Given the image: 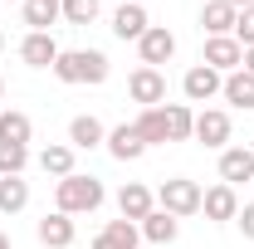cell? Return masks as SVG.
Instances as JSON below:
<instances>
[{
  "mask_svg": "<svg viewBox=\"0 0 254 249\" xmlns=\"http://www.w3.org/2000/svg\"><path fill=\"white\" fill-rule=\"evenodd\" d=\"M113 63L103 49H64L54 59V78L59 83H108Z\"/></svg>",
  "mask_w": 254,
  "mask_h": 249,
  "instance_id": "obj_1",
  "label": "cell"
},
{
  "mask_svg": "<svg viewBox=\"0 0 254 249\" xmlns=\"http://www.w3.org/2000/svg\"><path fill=\"white\" fill-rule=\"evenodd\" d=\"M103 181L98 176H83V171H73V176H64L59 186H54V205H59L64 215H88L103 205Z\"/></svg>",
  "mask_w": 254,
  "mask_h": 249,
  "instance_id": "obj_2",
  "label": "cell"
},
{
  "mask_svg": "<svg viewBox=\"0 0 254 249\" xmlns=\"http://www.w3.org/2000/svg\"><path fill=\"white\" fill-rule=\"evenodd\" d=\"M200 181H190V176H171V181H161V190H157V205L166 210V215H176V220H186V215H195L200 210Z\"/></svg>",
  "mask_w": 254,
  "mask_h": 249,
  "instance_id": "obj_3",
  "label": "cell"
},
{
  "mask_svg": "<svg viewBox=\"0 0 254 249\" xmlns=\"http://www.w3.org/2000/svg\"><path fill=\"white\" fill-rule=\"evenodd\" d=\"M200 63H210L215 73H235V68L245 63V49H240L235 34H205V54H200Z\"/></svg>",
  "mask_w": 254,
  "mask_h": 249,
  "instance_id": "obj_4",
  "label": "cell"
},
{
  "mask_svg": "<svg viewBox=\"0 0 254 249\" xmlns=\"http://www.w3.org/2000/svg\"><path fill=\"white\" fill-rule=\"evenodd\" d=\"M127 93H132V103H142V108H161V103H166V73L142 63V68L127 78Z\"/></svg>",
  "mask_w": 254,
  "mask_h": 249,
  "instance_id": "obj_5",
  "label": "cell"
},
{
  "mask_svg": "<svg viewBox=\"0 0 254 249\" xmlns=\"http://www.w3.org/2000/svg\"><path fill=\"white\" fill-rule=\"evenodd\" d=\"M190 137H195L200 147H220L225 152V142H230V113H225V108H200Z\"/></svg>",
  "mask_w": 254,
  "mask_h": 249,
  "instance_id": "obj_6",
  "label": "cell"
},
{
  "mask_svg": "<svg viewBox=\"0 0 254 249\" xmlns=\"http://www.w3.org/2000/svg\"><path fill=\"white\" fill-rule=\"evenodd\" d=\"M220 88H225V73H215L210 63H195V68H186V78H181V93L190 103H210Z\"/></svg>",
  "mask_w": 254,
  "mask_h": 249,
  "instance_id": "obj_7",
  "label": "cell"
},
{
  "mask_svg": "<svg viewBox=\"0 0 254 249\" xmlns=\"http://www.w3.org/2000/svg\"><path fill=\"white\" fill-rule=\"evenodd\" d=\"M137 54H142V63H147V68L171 63V54H176V34L166 30V25H152V30L137 39Z\"/></svg>",
  "mask_w": 254,
  "mask_h": 249,
  "instance_id": "obj_8",
  "label": "cell"
},
{
  "mask_svg": "<svg viewBox=\"0 0 254 249\" xmlns=\"http://www.w3.org/2000/svg\"><path fill=\"white\" fill-rule=\"evenodd\" d=\"M118 210H123V220H132V225H142V220L157 210V195L142 186V181H127L123 190H118Z\"/></svg>",
  "mask_w": 254,
  "mask_h": 249,
  "instance_id": "obj_9",
  "label": "cell"
},
{
  "mask_svg": "<svg viewBox=\"0 0 254 249\" xmlns=\"http://www.w3.org/2000/svg\"><path fill=\"white\" fill-rule=\"evenodd\" d=\"M200 210H205V220H215V225H225V220L240 215V195H235V186H210L205 195H200Z\"/></svg>",
  "mask_w": 254,
  "mask_h": 249,
  "instance_id": "obj_10",
  "label": "cell"
},
{
  "mask_svg": "<svg viewBox=\"0 0 254 249\" xmlns=\"http://www.w3.org/2000/svg\"><path fill=\"white\" fill-rule=\"evenodd\" d=\"M103 142H108V127L98 123L93 113H78V118L68 123V147H73V152H93Z\"/></svg>",
  "mask_w": 254,
  "mask_h": 249,
  "instance_id": "obj_11",
  "label": "cell"
},
{
  "mask_svg": "<svg viewBox=\"0 0 254 249\" xmlns=\"http://www.w3.org/2000/svg\"><path fill=\"white\" fill-rule=\"evenodd\" d=\"M34 235H39V245H49V249H68L78 230H73V215L54 210V215H44L39 225H34Z\"/></svg>",
  "mask_w": 254,
  "mask_h": 249,
  "instance_id": "obj_12",
  "label": "cell"
},
{
  "mask_svg": "<svg viewBox=\"0 0 254 249\" xmlns=\"http://www.w3.org/2000/svg\"><path fill=\"white\" fill-rule=\"evenodd\" d=\"M220 181H225V186L254 181V152H250V147H225V152H220Z\"/></svg>",
  "mask_w": 254,
  "mask_h": 249,
  "instance_id": "obj_13",
  "label": "cell"
},
{
  "mask_svg": "<svg viewBox=\"0 0 254 249\" xmlns=\"http://www.w3.org/2000/svg\"><path fill=\"white\" fill-rule=\"evenodd\" d=\"M59 54L64 49L54 44V34H25V39H20V59L30 63V68H54Z\"/></svg>",
  "mask_w": 254,
  "mask_h": 249,
  "instance_id": "obj_14",
  "label": "cell"
},
{
  "mask_svg": "<svg viewBox=\"0 0 254 249\" xmlns=\"http://www.w3.org/2000/svg\"><path fill=\"white\" fill-rule=\"evenodd\" d=\"M147 30H152V20H147V10H142V5H132V0H127V5H118V15H113V34H118L123 44H127V39L137 44Z\"/></svg>",
  "mask_w": 254,
  "mask_h": 249,
  "instance_id": "obj_15",
  "label": "cell"
},
{
  "mask_svg": "<svg viewBox=\"0 0 254 249\" xmlns=\"http://www.w3.org/2000/svg\"><path fill=\"white\" fill-rule=\"evenodd\" d=\"M137 240H142V230L132 220H108L93 235V249H137Z\"/></svg>",
  "mask_w": 254,
  "mask_h": 249,
  "instance_id": "obj_16",
  "label": "cell"
},
{
  "mask_svg": "<svg viewBox=\"0 0 254 249\" xmlns=\"http://www.w3.org/2000/svg\"><path fill=\"white\" fill-rule=\"evenodd\" d=\"M59 20H64L59 0H25V25H30V34H49Z\"/></svg>",
  "mask_w": 254,
  "mask_h": 249,
  "instance_id": "obj_17",
  "label": "cell"
},
{
  "mask_svg": "<svg viewBox=\"0 0 254 249\" xmlns=\"http://www.w3.org/2000/svg\"><path fill=\"white\" fill-rule=\"evenodd\" d=\"M137 137L147 142V147H166L171 142V127H166V108H142V118H137Z\"/></svg>",
  "mask_w": 254,
  "mask_h": 249,
  "instance_id": "obj_18",
  "label": "cell"
},
{
  "mask_svg": "<svg viewBox=\"0 0 254 249\" xmlns=\"http://www.w3.org/2000/svg\"><path fill=\"white\" fill-rule=\"evenodd\" d=\"M103 147H108V152L118 156V161H137V156L147 152V142H142V137H137V127H132V123H123V127H113V132H108V142H103Z\"/></svg>",
  "mask_w": 254,
  "mask_h": 249,
  "instance_id": "obj_19",
  "label": "cell"
},
{
  "mask_svg": "<svg viewBox=\"0 0 254 249\" xmlns=\"http://www.w3.org/2000/svg\"><path fill=\"white\" fill-rule=\"evenodd\" d=\"M235 5H225V0H205V10H200V30L205 34H235Z\"/></svg>",
  "mask_w": 254,
  "mask_h": 249,
  "instance_id": "obj_20",
  "label": "cell"
},
{
  "mask_svg": "<svg viewBox=\"0 0 254 249\" xmlns=\"http://www.w3.org/2000/svg\"><path fill=\"white\" fill-rule=\"evenodd\" d=\"M220 98L230 103V108H245V113H250V108H254V78L245 73V68L225 73V88H220Z\"/></svg>",
  "mask_w": 254,
  "mask_h": 249,
  "instance_id": "obj_21",
  "label": "cell"
},
{
  "mask_svg": "<svg viewBox=\"0 0 254 249\" xmlns=\"http://www.w3.org/2000/svg\"><path fill=\"white\" fill-rule=\"evenodd\" d=\"M30 137H34V123H30V113H20V108L0 113V142H15V147H30Z\"/></svg>",
  "mask_w": 254,
  "mask_h": 249,
  "instance_id": "obj_22",
  "label": "cell"
},
{
  "mask_svg": "<svg viewBox=\"0 0 254 249\" xmlns=\"http://www.w3.org/2000/svg\"><path fill=\"white\" fill-rule=\"evenodd\" d=\"M137 230H142V235H147L152 245H171V240L181 235V220H176V215H166V210H152V215L142 220Z\"/></svg>",
  "mask_w": 254,
  "mask_h": 249,
  "instance_id": "obj_23",
  "label": "cell"
},
{
  "mask_svg": "<svg viewBox=\"0 0 254 249\" xmlns=\"http://www.w3.org/2000/svg\"><path fill=\"white\" fill-rule=\"evenodd\" d=\"M30 205V181H20V176H0V210L5 215H20Z\"/></svg>",
  "mask_w": 254,
  "mask_h": 249,
  "instance_id": "obj_24",
  "label": "cell"
},
{
  "mask_svg": "<svg viewBox=\"0 0 254 249\" xmlns=\"http://www.w3.org/2000/svg\"><path fill=\"white\" fill-rule=\"evenodd\" d=\"M39 166H44V176H73V147H64V142H54V147H44L39 152Z\"/></svg>",
  "mask_w": 254,
  "mask_h": 249,
  "instance_id": "obj_25",
  "label": "cell"
},
{
  "mask_svg": "<svg viewBox=\"0 0 254 249\" xmlns=\"http://www.w3.org/2000/svg\"><path fill=\"white\" fill-rule=\"evenodd\" d=\"M166 108V127H171V142H190V127H195V113L186 103H161Z\"/></svg>",
  "mask_w": 254,
  "mask_h": 249,
  "instance_id": "obj_26",
  "label": "cell"
},
{
  "mask_svg": "<svg viewBox=\"0 0 254 249\" xmlns=\"http://www.w3.org/2000/svg\"><path fill=\"white\" fill-rule=\"evenodd\" d=\"M30 166V147H15V142H0V176H20Z\"/></svg>",
  "mask_w": 254,
  "mask_h": 249,
  "instance_id": "obj_27",
  "label": "cell"
},
{
  "mask_svg": "<svg viewBox=\"0 0 254 249\" xmlns=\"http://www.w3.org/2000/svg\"><path fill=\"white\" fill-rule=\"evenodd\" d=\"M68 25H93L98 20V0H59Z\"/></svg>",
  "mask_w": 254,
  "mask_h": 249,
  "instance_id": "obj_28",
  "label": "cell"
},
{
  "mask_svg": "<svg viewBox=\"0 0 254 249\" xmlns=\"http://www.w3.org/2000/svg\"><path fill=\"white\" fill-rule=\"evenodd\" d=\"M235 39H240V49H254V5L235 15Z\"/></svg>",
  "mask_w": 254,
  "mask_h": 249,
  "instance_id": "obj_29",
  "label": "cell"
},
{
  "mask_svg": "<svg viewBox=\"0 0 254 249\" xmlns=\"http://www.w3.org/2000/svg\"><path fill=\"white\" fill-rule=\"evenodd\" d=\"M235 225L245 230V240H254V200H250V205H240V215H235Z\"/></svg>",
  "mask_w": 254,
  "mask_h": 249,
  "instance_id": "obj_30",
  "label": "cell"
},
{
  "mask_svg": "<svg viewBox=\"0 0 254 249\" xmlns=\"http://www.w3.org/2000/svg\"><path fill=\"white\" fill-rule=\"evenodd\" d=\"M240 68H245V73L254 78V49H245V63H240Z\"/></svg>",
  "mask_w": 254,
  "mask_h": 249,
  "instance_id": "obj_31",
  "label": "cell"
},
{
  "mask_svg": "<svg viewBox=\"0 0 254 249\" xmlns=\"http://www.w3.org/2000/svg\"><path fill=\"white\" fill-rule=\"evenodd\" d=\"M225 5H235V10H245V5H254V0H225Z\"/></svg>",
  "mask_w": 254,
  "mask_h": 249,
  "instance_id": "obj_32",
  "label": "cell"
},
{
  "mask_svg": "<svg viewBox=\"0 0 254 249\" xmlns=\"http://www.w3.org/2000/svg\"><path fill=\"white\" fill-rule=\"evenodd\" d=\"M0 249H10V235H5V230H0Z\"/></svg>",
  "mask_w": 254,
  "mask_h": 249,
  "instance_id": "obj_33",
  "label": "cell"
},
{
  "mask_svg": "<svg viewBox=\"0 0 254 249\" xmlns=\"http://www.w3.org/2000/svg\"><path fill=\"white\" fill-rule=\"evenodd\" d=\"M0 98H5V78H0Z\"/></svg>",
  "mask_w": 254,
  "mask_h": 249,
  "instance_id": "obj_34",
  "label": "cell"
},
{
  "mask_svg": "<svg viewBox=\"0 0 254 249\" xmlns=\"http://www.w3.org/2000/svg\"><path fill=\"white\" fill-rule=\"evenodd\" d=\"M0 49H5V30H0Z\"/></svg>",
  "mask_w": 254,
  "mask_h": 249,
  "instance_id": "obj_35",
  "label": "cell"
},
{
  "mask_svg": "<svg viewBox=\"0 0 254 249\" xmlns=\"http://www.w3.org/2000/svg\"><path fill=\"white\" fill-rule=\"evenodd\" d=\"M132 5H147V0H132Z\"/></svg>",
  "mask_w": 254,
  "mask_h": 249,
  "instance_id": "obj_36",
  "label": "cell"
}]
</instances>
